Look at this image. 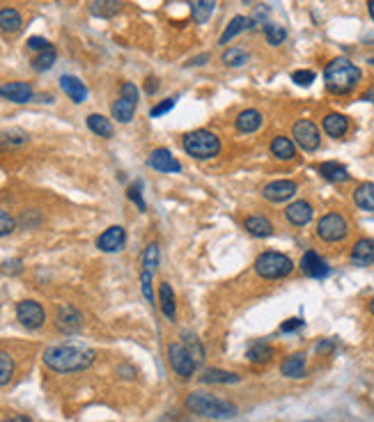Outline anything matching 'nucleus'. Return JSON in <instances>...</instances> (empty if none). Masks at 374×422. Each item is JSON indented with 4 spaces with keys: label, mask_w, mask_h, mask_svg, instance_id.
I'll return each mask as SVG.
<instances>
[{
    "label": "nucleus",
    "mask_w": 374,
    "mask_h": 422,
    "mask_svg": "<svg viewBox=\"0 0 374 422\" xmlns=\"http://www.w3.org/2000/svg\"><path fill=\"white\" fill-rule=\"evenodd\" d=\"M305 422H319V420H305Z\"/></svg>",
    "instance_id": "69168bd1"
},
{
    "label": "nucleus",
    "mask_w": 374,
    "mask_h": 422,
    "mask_svg": "<svg viewBox=\"0 0 374 422\" xmlns=\"http://www.w3.org/2000/svg\"><path fill=\"white\" fill-rule=\"evenodd\" d=\"M56 58H58V53H56L53 47L40 51V53H37V56L33 58V69H35V71H49L51 67L56 65Z\"/></svg>",
    "instance_id": "ea45409f"
},
{
    "label": "nucleus",
    "mask_w": 374,
    "mask_h": 422,
    "mask_svg": "<svg viewBox=\"0 0 374 422\" xmlns=\"http://www.w3.org/2000/svg\"><path fill=\"white\" fill-rule=\"evenodd\" d=\"M205 62H209V53H200V56L189 60V67H202Z\"/></svg>",
    "instance_id": "4d7b16f0"
},
{
    "label": "nucleus",
    "mask_w": 374,
    "mask_h": 422,
    "mask_svg": "<svg viewBox=\"0 0 374 422\" xmlns=\"http://www.w3.org/2000/svg\"><path fill=\"white\" fill-rule=\"evenodd\" d=\"M159 264H161V248H159V244H156V241H152V244H147V248L143 251V271L156 273Z\"/></svg>",
    "instance_id": "58836bf2"
},
{
    "label": "nucleus",
    "mask_w": 374,
    "mask_h": 422,
    "mask_svg": "<svg viewBox=\"0 0 374 422\" xmlns=\"http://www.w3.org/2000/svg\"><path fill=\"white\" fill-rule=\"evenodd\" d=\"M303 326H305L303 319H298V316H291V319H287V321L280 323V330H282V333H294V330L303 328Z\"/></svg>",
    "instance_id": "3c124183"
},
{
    "label": "nucleus",
    "mask_w": 374,
    "mask_h": 422,
    "mask_svg": "<svg viewBox=\"0 0 374 422\" xmlns=\"http://www.w3.org/2000/svg\"><path fill=\"white\" fill-rule=\"evenodd\" d=\"M0 96L12 103H28L33 101V85L30 83H24V81H12V83H3L0 85Z\"/></svg>",
    "instance_id": "412c9836"
},
{
    "label": "nucleus",
    "mask_w": 374,
    "mask_h": 422,
    "mask_svg": "<svg viewBox=\"0 0 374 422\" xmlns=\"http://www.w3.org/2000/svg\"><path fill=\"white\" fill-rule=\"evenodd\" d=\"M372 344H374V340H372Z\"/></svg>",
    "instance_id": "338daca9"
},
{
    "label": "nucleus",
    "mask_w": 374,
    "mask_h": 422,
    "mask_svg": "<svg viewBox=\"0 0 374 422\" xmlns=\"http://www.w3.org/2000/svg\"><path fill=\"white\" fill-rule=\"evenodd\" d=\"M246 358H248V363L253 365H260V367L269 365L275 358V349L264 340H255L248 346V351H246Z\"/></svg>",
    "instance_id": "cd10ccee"
},
{
    "label": "nucleus",
    "mask_w": 374,
    "mask_h": 422,
    "mask_svg": "<svg viewBox=\"0 0 374 422\" xmlns=\"http://www.w3.org/2000/svg\"><path fill=\"white\" fill-rule=\"evenodd\" d=\"M198 381L205 383V386H235V383L241 381V376L221 367H207L205 372L198 376Z\"/></svg>",
    "instance_id": "5701e85b"
},
{
    "label": "nucleus",
    "mask_w": 374,
    "mask_h": 422,
    "mask_svg": "<svg viewBox=\"0 0 374 422\" xmlns=\"http://www.w3.org/2000/svg\"><path fill=\"white\" fill-rule=\"evenodd\" d=\"M184 409L193 413V416L209 418V420H228L237 416V404L230 399H223L214 393H205V390H193L184 399Z\"/></svg>",
    "instance_id": "7ed1b4c3"
},
{
    "label": "nucleus",
    "mask_w": 374,
    "mask_h": 422,
    "mask_svg": "<svg viewBox=\"0 0 374 422\" xmlns=\"http://www.w3.org/2000/svg\"><path fill=\"white\" fill-rule=\"evenodd\" d=\"M262 30H264V40L269 47H280V44L287 40V28H282V26L266 24Z\"/></svg>",
    "instance_id": "a19ab883"
},
{
    "label": "nucleus",
    "mask_w": 374,
    "mask_h": 422,
    "mask_svg": "<svg viewBox=\"0 0 374 422\" xmlns=\"http://www.w3.org/2000/svg\"><path fill=\"white\" fill-rule=\"evenodd\" d=\"M182 147L184 152L191 158H196V161H212V158L221 154L223 142L219 133L209 129H196L182 135Z\"/></svg>",
    "instance_id": "39448f33"
},
{
    "label": "nucleus",
    "mask_w": 374,
    "mask_h": 422,
    "mask_svg": "<svg viewBox=\"0 0 374 422\" xmlns=\"http://www.w3.org/2000/svg\"><path fill=\"white\" fill-rule=\"evenodd\" d=\"M42 363L56 374H76L96 363V351L85 344H51L42 353Z\"/></svg>",
    "instance_id": "f257e3e1"
},
{
    "label": "nucleus",
    "mask_w": 374,
    "mask_h": 422,
    "mask_svg": "<svg viewBox=\"0 0 374 422\" xmlns=\"http://www.w3.org/2000/svg\"><path fill=\"white\" fill-rule=\"evenodd\" d=\"M122 10V0H94L90 5V14L96 19H113Z\"/></svg>",
    "instance_id": "72a5a7b5"
},
{
    "label": "nucleus",
    "mask_w": 374,
    "mask_h": 422,
    "mask_svg": "<svg viewBox=\"0 0 374 422\" xmlns=\"http://www.w3.org/2000/svg\"><path fill=\"white\" fill-rule=\"evenodd\" d=\"M244 3H246V5H250V0H244Z\"/></svg>",
    "instance_id": "e2e57ef3"
},
{
    "label": "nucleus",
    "mask_w": 374,
    "mask_h": 422,
    "mask_svg": "<svg viewBox=\"0 0 374 422\" xmlns=\"http://www.w3.org/2000/svg\"><path fill=\"white\" fill-rule=\"evenodd\" d=\"M60 87H62V92L69 96L74 103H83L87 99V87L85 83L71 76V74H65V76H60Z\"/></svg>",
    "instance_id": "a878e982"
},
{
    "label": "nucleus",
    "mask_w": 374,
    "mask_h": 422,
    "mask_svg": "<svg viewBox=\"0 0 374 422\" xmlns=\"http://www.w3.org/2000/svg\"><path fill=\"white\" fill-rule=\"evenodd\" d=\"M335 349V340H321V342H317V346H315V351L319 353H331Z\"/></svg>",
    "instance_id": "603ef678"
},
{
    "label": "nucleus",
    "mask_w": 374,
    "mask_h": 422,
    "mask_svg": "<svg viewBox=\"0 0 374 422\" xmlns=\"http://www.w3.org/2000/svg\"><path fill=\"white\" fill-rule=\"evenodd\" d=\"M26 47H28V51H33V53H40V51H44V49H49L51 44L44 40V37H28V42H26Z\"/></svg>",
    "instance_id": "8fccbe9b"
},
{
    "label": "nucleus",
    "mask_w": 374,
    "mask_h": 422,
    "mask_svg": "<svg viewBox=\"0 0 374 422\" xmlns=\"http://www.w3.org/2000/svg\"><path fill=\"white\" fill-rule=\"evenodd\" d=\"M3 422H33L28 416H24V413H17V416H12V418H5Z\"/></svg>",
    "instance_id": "13d9d810"
},
{
    "label": "nucleus",
    "mask_w": 374,
    "mask_h": 422,
    "mask_svg": "<svg viewBox=\"0 0 374 422\" xmlns=\"http://www.w3.org/2000/svg\"><path fill=\"white\" fill-rule=\"evenodd\" d=\"M269 152H271V156L275 158V161L280 163H291L296 161L298 156V147L296 142L291 140V135H273L271 142H269Z\"/></svg>",
    "instance_id": "a211bd4d"
},
{
    "label": "nucleus",
    "mask_w": 374,
    "mask_h": 422,
    "mask_svg": "<svg viewBox=\"0 0 374 422\" xmlns=\"http://www.w3.org/2000/svg\"><path fill=\"white\" fill-rule=\"evenodd\" d=\"M83 312L71 303H60L56 305L53 312V326L65 335H76L83 330Z\"/></svg>",
    "instance_id": "9d476101"
},
{
    "label": "nucleus",
    "mask_w": 374,
    "mask_h": 422,
    "mask_svg": "<svg viewBox=\"0 0 374 422\" xmlns=\"http://www.w3.org/2000/svg\"><path fill=\"white\" fill-rule=\"evenodd\" d=\"M248 60H250V53L246 51L244 47H232L228 51H223V56H221V62L226 67H235V69L248 65Z\"/></svg>",
    "instance_id": "4c0bfd02"
},
{
    "label": "nucleus",
    "mask_w": 374,
    "mask_h": 422,
    "mask_svg": "<svg viewBox=\"0 0 374 422\" xmlns=\"http://www.w3.org/2000/svg\"><path fill=\"white\" fill-rule=\"evenodd\" d=\"M14 376H17V360L10 351L0 349V388L10 386Z\"/></svg>",
    "instance_id": "c9c22d12"
},
{
    "label": "nucleus",
    "mask_w": 374,
    "mask_h": 422,
    "mask_svg": "<svg viewBox=\"0 0 374 422\" xmlns=\"http://www.w3.org/2000/svg\"><path fill=\"white\" fill-rule=\"evenodd\" d=\"M244 230L248 232L253 239H269L273 237V221L264 214H250L244 218Z\"/></svg>",
    "instance_id": "4be33fe9"
},
{
    "label": "nucleus",
    "mask_w": 374,
    "mask_h": 422,
    "mask_svg": "<svg viewBox=\"0 0 374 422\" xmlns=\"http://www.w3.org/2000/svg\"><path fill=\"white\" fill-rule=\"evenodd\" d=\"M156 90H159V78H154V76H149L147 83H145V94H156Z\"/></svg>",
    "instance_id": "6e6d98bb"
},
{
    "label": "nucleus",
    "mask_w": 374,
    "mask_h": 422,
    "mask_svg": "<svg viewBox=\"0 0 374 422\" xmlns=\"http://www.w3.org/2000/svg\"><path fill=\"white\" fill-rule=\"evenodd\" d=\"M168 363H170V369L179 376L182 381H191L193 376H196V360L191 358L189 349L182 344V342H170L168 344Z\"/></svg>",
    "instance_id": "1a4fd4ad"
},
{
    "label": "nucleus",
    "mask_w": 374,
    "mask_h": 422,
    "mask_svg": "<svg viewBox=\"0 0 374 422\" xmlns=\"http://www.w3.org/2000/svg\"><path fill=\"white\" fill-rule=\"evenodd\" d=\"M14 312H17V321L26 330H40L44 323H46V310H44V305L35 298L19 301Z\"/></svg>",
    "instance_id": "9b49d317"
},
{
    "label": "nucleus",
    "mask_w": 374,
    "mask_h": 422,
    "mask_svg": "<svg viewBox=\"0 0 374 422\" xmlns=\"http://www.w3.org/2000/svg\"><path fill=\"white\" fill-rule=\"evenodd\" d=\"M361 99H363V101H370V103H374V85H372V87L368 90V92H365V94L361 96Z\"/></svg>",
    "instance_id": "bf43d9fd"
},
{
    "label": "nucleus",
    "mask_w": 374,
    "mask_h": 422,
    "mask_svg": "<svg viewBox=\"0 0 374 422\" xmlns=\"http://www.w3.org/2000/svg\"><path fill=\"white\" fill-rule=\"evenodd\" d=\"M126 198H129L133 205H136L140 211H145L147 205H145V200H143V184L140 182H133L129 188H126Z\"/></svg>",
    "instance_id": "49530a36"
},
{
    "label": "nucleus",
    "mask_w": 374,
    "mask_h": 422,
    "mask_svg": "<svg viewBox=\"0 0 374 422\" xmlns=\"http://www.w3.org/2000/svg\"><path fill=\"white\" fill-rule=\"evenodd\" d=\"M296 264L294 260L289 258L285 253H278V251H264L260 253L255 258V264H253V271L255 276L262 278L266 282H278V280H285L291 273H294Z\"/></svg>",
    "instance_id": "20e7f679"
},
{
    "label": "nucleus",
    "mask_w": 374,
    "mask_h": 422,
    "mask_svg": "<svg viewBox=\"0 0 374 422\" xmlns=\"http://www.w3.org/2000/svg\"><path fill=\"white\" fill-rule=\"evenodd\" d=\"M305 367H308V356H305L303 351H296V353H289L287 358H282L280 374L285 376V379H303Z\"/></svg>",
    "instance_id": "393cba45"
},
{
    "label": "nucleus",
    "mask_w": 374,
    "mask_h": 422,
    "mask_svg": "<svg viewBox=\"0 0 374 422\" xmlns=\"http://www.w3.org/2000/svg\"><path fill=\"white\" fill-rule=\"evenodd\" d=\"M262 126H264V112L257 110V108H244V110L235 117V129H237V133L253 135V133H257Z\"/></svg>",
    "instance_id": "aec40b11"
},
{
    "label": "nucleus",
    "mask_w": 374,
    "mask_h": 422,
    "mask_svg": "<svg viewBox=\"0 0 374 422\" xmlns=\"http://www.w3.org/2000/svg\"><path fill=\"white\" fill-rule=\"evenodd\" d=\"M175 103H177V96H170V99H163L161 103H156L152 110H149V117H161V115H166V112H170L175 108Z\"/></svg>",
    "instance_id": "09e8293b"
},
{
    "label": "nucleus",
    "mask_w": 374,
    "mask_h": 422,
    "mask_svg": "<svg viewBox=\"0 0 374 422\" xmlns=\"http://www.w3.org/2000/svg\"><path fill=\"white\" fill-rule=\"evenodd\" d=\"M351 235V223L342 211H326L324 216L317 218L315 225V237L326 246H338L345 244Z\"/></svg>",
    "instance_id": "423d86ee"
},
{
    "label": "nucleus",
    "mask_w": 374,
    "mask_h": 422,
    "mask_svg": "<svg viewBox=\"0 0 374 422\" xmlns=\"http://www.w3.org/2000/svg\"><path fill=\"white\" fill-rule=\"evenodd\" d=\"M368 14H370V19L374 21V0H368Z\"/></svg>",
    "instance_id": "052dcab7"
},
{
    "label": "nucleus",
    "mask_w": 374,
    "mask_h": 422,
    "mask_svg": "<svg viewBox=\"0 0 374 422\" xmlns=\"http://www.w3.org/2000/svg\"><path fill=\"white\" fill-rule=\"evenodd\" d=\"M349 264L358 269L372 267L374 264V239L372 237H358L354 244H351Z\"/></svg>",
    "instance_id": "2eb2a0df"
},
{
    "label": "nucleus",
    "mask_w": 374,
    "mask_h": 422,
    "mask_svg": "<svg viewBox=\"0 0 374 422\" xmlns=\"http://www.w3.org/2000/svg\"><path fill=\"white\" fill-rule=\"evenodd\" d=\"M138 101H140V90L136 87V83H122L119 87V96L110 106V115L117 119L119 124H129L133 117H136L138 110Z\"/></svg>",
    "instance_id": "0eeeda50"
},
{
    "label": "nucleus",
    "mask_w": 374,
    "mask_h": 422,
    "mask_svg": "<svg viewBox=\"0 0 374 422\" xmlns=\"http://www.w3.org/2000/svg\"><path fill=\"white\" fill-rule=\"evenodd\" d=\"M317 172H319V177L324 179V182L328 184H345L349 182V168L345 163H340V161H324V163H319L317 165Z\"/></svg>",
    "instance_id": "b1692460"
},
{
    "label": "nucleus",
    "mask_w": 374,
    "mask_h": 422,
    "mask_svg": "<svg viewBox=\"0 0 374 422\" xmlns=\"http://www.w3.org/2000/svg\"><path fill=\"white\" fill-rule=\"evenodd\" d=\"M349 129H351V122L347 115H342V112L331 110L321 117V131L333 140H342L349 133Z\"/></svg>",
    "instance_id": "6ab92c4d"
},
{
    "label": "nucleus",
    "mask_w": 374,
    "mask_h": 422,
    "mask_svg": "<svg viewBox=\"0 0 374 422\" xmlns=\"http://www.w3.org/2000/svg\"><path fill=\"white\" fill-rule=\"evenodd\" d=\"M147 165L156 172H163V175H177V172H182V163H179L173 156V152L166 147L154 149L147 158Z\"/></svg>",
    "instance_id": "f3484780"
},
{
    "label": "nucleus",
    "mask_w": 374,
    "mask_h": 422,
    "mask_svg": "<svg viewBox=\"0 0 374 422\" xmlns=\"http://www.w3.org/2000/svg\"><path fill=\"white\" fill-rule=\"evenodd\" d=\"M3 267H5V273H19V271L24 269V262H21V260H10V262H5Z\"/></svg>",
    "instance_id": "864d4df0"
},
{
    "label": "nucleus",
    "mask_w": 374,
    "mask_h": 422,
    "mask_svg": "<svg viewBox=\"0 0 374 422\" xmlns=\"http://www.w3.org/2000/svg\"><path fill=\"white\" fill-rule=\"evenodd\" d=\"M140 292H143V296L149 305L156 303L154 298V273H149V271H143L140 269Z\"/></svg>",
    "instance_id": "79ce46f5"
},
{
    "label": "nucleus",
    "mask_w": 374,
    "mask_h": 422,
    "mask_svg": "<svg viewBox=\"0 0 374 422\" xmlns=\"http://www.w3.org/2000/svg\"><path fill=\"white\" fill-rule=\"evenodd\" d=\"M189 7H191L193 21L202 26L212 19V14L216 10V0H189Z\"/></svg>",
    "instance_id": "f704fd0d"
},
{
    "label": "nucleus",
    "mask_w": 374,
    "mask_h": 422,
    "mask_svg": "<svg viewBox=\"0 0 374 422\" xmlns=\"http://www.w3.org/2000/svg\"><path fill=\"white\" fill-rule=\"evenodd\" d=\"M363 81L361 67L351 62L349 58H333L324 67V85L333 96H349L354 94Z\"/></svg>",
    "instance_id": "f03ea898"
},
{
    "label": "nucleus",
    "mask_w": 374,
    "mask_h": 422,
    "mask_svg": "<svg viewBox=\"0 0 374 422\" xmlns=\"http://www.w3.org/2000/svg\"><path fill=\"white\" fill-rule=\"evenodd\" d=\"M351 200L354 205L361 211H368V214H374V182H361L354 193H351Z\"/></svg>",
    "instance_id": "c85d7f7f"
},
{
    "label": "nucleus",
    "mask_w": 374,
    "mask_h": 422,
    "mask_svg": "<svg viewBox=\"0 0 374 422\" xmlns=\"http://www.w3.org/2000/svg\"><path fill=\"white\" fill-rule=\"evenodd\" d=\"M368 312H370V314L374 316V296H372V298L368 301Z\"/></svg>",
    "instance_id": "680f3d73"
},
{
    "label": "nucleus",
    "mask_w": 374,
    "mask_h": 422,
    "mask_svg": "<svg viewBox=\"0 0 374 422\" xmlns=\"http://www.w3.org/2000/svg\"><path fill=\"white\" fill-rule=\"evenodd\" d=\"M291 140L296 142L298 149H303L305 154L317 152L321 147V129L312 122V119H296L291 124Z\"/></svg>",
    "instance_id": "6e6552de"
},
{
    "label": "nucleus",
    "mask_w": 374,
    "mask_h": 422,
    "mask_svg": "<svg viewBox=\"0 0 374 422\" xmlns=\"http://www.w3.org/2000/svg\"><path fill=\"white\" fill-rule=\"evenodd\" d=\"M30 142V135L21 129H5L0 131V152H14V149L26 147Z\"/></svg>",
    "instance_id": "c756f323"
},
{
    "label": "nucleus",
    "mask_w": 374,
    "mask_h": 422,
    "mask_svg": "<svg viewBox=\"0 0 374 422\" xmlns=\"http://www.w3.org/2000/svg\"><path fill=\"white\" fill-rule=\"evenodd\" d=\"M248 28H250V21L246 19V17H241V14H237V17L232 19L230 24L226 26V30H223V35L219 37V44H228V42H232L237 35H241L244 30H248Z\"/></svg>",
    "instance_id": "e433bc0d"
},
{
    "label": "nucleus",
    "mask_w": 374,
    "mask_h": 422,
    "mask_svg": "<svg viewBox=\"0 0 374 422\" xmlns=\"http://www.w3.org/2000/svg\"><path fill=\"white\" fill-rule=\"evenodd\" d=\"M117 374L119 376H124V379H136V367H131V365H119L117 367Z\"/></svg>",
    "instance_id": "5fc2aeb1"
},
{
    "label": "nucleus",
    "mask_w": 374,
    "mask_h": 422,
    "mask_svg": "<svg viewBox=\"0 0 374 422\" xmlns=\"http://www.w3.org/2000/svg\"><path fill=\"white\" fill-rule=\"evenodd\" d=\"M85 124H87V129L92 131L94 135H99V138H113V122H110L108 117H103L99 115V112H92V115H87L85 117Z\"/></svg>",
    "instance_id": "473e14b6"
},
{
    "label": "nucleus",
    "mask_w": 374,
    "mask_h": 422,
    "mask_svg": "<svg viewBox=\"0 0 374 422\" xmlns=\"http://www.w3.org/2000/svg\"><path fill=\"white\" fill-rule=\"evenodd\" d=\"M370 65H372V67H374V58H372V60H370Z\"/></svg>",
    "instance_id": "0e129e2a"
},
{
    "label": "nucleus",
    "mask_w": 374,
    "mask_h": 422,
    "mask_svg": "<svg viewBox=\"0 0 374 422\" xmlns=\"http://www.w3.org/2000/svg\"><path fill=\"white\" fill-rule=\"evenodd\" d=\"M42 221H44L42 211H37V209H26L24 214H21V218H19V225H21V228H26V230H35Z\"/></svg>",
    "instance_id": "c03bdc74"
},
{
    "label": "nucleus",
    "mask_w": 374,
    "mask_h": 422,
    "mask_svg": "<svg viewBox=\"0 0 374 422\" xmlns=\"http://www.w3.org/2000/svg\"><path fill=\"white\" fill-rule=\"evenodd\" d=\"M24 28V17L14 7H0V30L7 35H14Z\"/></svg>",
    "instance_id": "2f4dec72"
},
{
    "label": "nucleus",
    "mask_w": 374,
    "mask_h": 422,
    "mask_svg": "<svg viewBox=\"0 0 374 422\" xmlns=\"http://www.w3.org/2000/svg\"><path fill=\"white\" fill-rule=\"evenodd\" d=\"M126 246V230L122 225H110L101 232L99 237H96V248H99L101 253H119L124 251Z\"/></svg>",
    "instance_id": "dca6fc26"
},
{
    "label": "nucleus",
    "mask_w": 374,
    "mask_h": 422,
    "mask_svg": "<svg viewBox=\"0 0 374 422\" xmlns=\"http://www.w3.org/2000/svg\"><path fill=\"white\" fill-rule=\"evenodd\" d=\"M298 193V184L294 179H273L262 186V198L271 205H282V202H289L294 200Z\"/></svg>",
    "instance_id": "f8f14e48"
},
{
    "label": "nucleus",
    "mask_w": 374,
    "mask_h": 422,
    "mask_svg": "<svg viewBox=\"0 0 374 422\" xmlns=\"http://www.w3.org/2000/svg\"><path fill=\"white\" fill-rule=\"evenodd\" d=\"M298 271L305 278H312V280H324V278L331 276V267L328 262L321 258L317 251H305L298 260Z\"/></svg>",
    "instance_id": "4468645a"
},
{
    "label": "nucleus",
    "mask_w": 374,
    "mask_h": 422,
    "mask_svg": "<svg viewBox=\"0 0 374 422\" xmlns=\"http://www.w3.org/2000/svg\"><path fill=\"white\" fill-rule=\"evenodd\" d=\"M182 342L186 349H189L191 353V358L196 360V365L200 367L202 363H205V358H207V351H205V344H202L200 337L193 333V330H182Z\"/></svg>",
    "instance_id": "7c9ffc66"
},
{
    "label": "nucleus",
    "mask_w": 374,
    "mask_h": 422,
    "mask_svg": "<svg viewBox=\"0 0 374 422\" xmlns=\"http://www.w3.org/2000/svg\"><path fill=\"white\" fill-rule=\"evenodd\" d=\"M269 14H271V10H269L266 5H257L255 7V14H253V17L248 19L250 21V28H264L266 24H269Z\"/></svg>",
    "instance_id": "de8ad7c7"
},
{
    "label": "nucleus",
    "mask_w": 374,
    "mask_h": 422,
    "mask_svg": "<svg viewBox=\"0 0 374 422\" xmlns=\"http://www.w3.org/2000/svg\"><path fill=\"white\" fill-rule=\"evenodd\" d=\"M317 78V74L312 71V69H296V71H291V83H296L298 87H310L312 83H315Z\"/></svg>",
    "instance_id": "a18cd8bd"
},
{
    "label": "nucleus",
    "mask_w": 374,
    "mask_h": 422,
    "mask_svg": "<svg viewBox=\"0 0 374 422\" xmlns=\"http://www.w3.org/2000/svg\"><path fill=\"white\" fill-rule=\"evenodd\" d=\"M17 225H19L17 218H14V216H12L7 209L0 207V239H5V237L14 235V230H17Z\"/></svg>",
    "instance_id": "37998d69"
},
{
    "label": "nucleus",
    "mask_w": 374,
    "mask_h": 422,
    "mask_svg": "<svg viewBox=\"0 0 374 422\" xmlns=\"http://www.w3.org/2000/svg\"><path fill=\"white\" fill-rule=\"evenodd\" d=\"M282 216L291 228H308L315 221V207L310 200H291L282 211Z\"/></svg>",
    "instance_id": "ddd939ff"
},
{
    "label": "nucleus",
    "mask_w": 374,
    "mask_h": 422,
    "mask_svg": "<svg viewBox=\"0 0 374 422\" xmlns=\"http://www.w3.org/2000/svg\"><path fill=\"white\" fill-rule=\"evenodd\" d=\"M159 307L168 321H177V296L170 282L159 285Z\"/></svg>",
    "instance_id": "bb28decb"
}]
</instances>
